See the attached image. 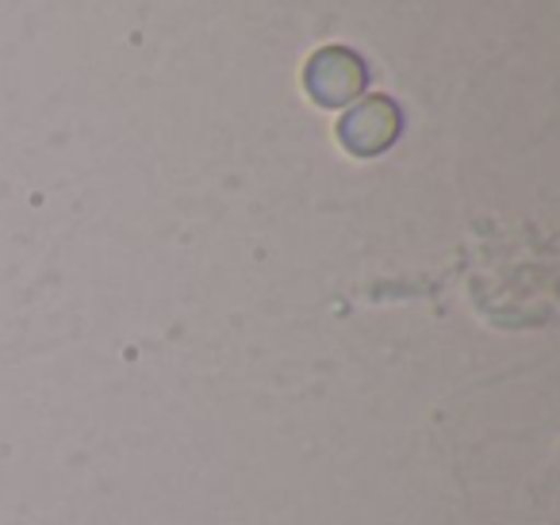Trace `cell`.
Segmentation results:
<instances>
[{
	"label": "cell",
	"mask_w": 560,
	"mask_h": 525,
	"mask_svg": "<svg viewBox=\"0 0 560 525\" xmlns=\"http://www.w3.org/2000/svg\"><path fill=\"white\" fill-rule=\"evenodd\" d=\"M338 135H342V147L358 158L381 154L396 142L399 135V108L384 96H373V101H361L358 108H350L338 124Z\"/></svg>",
	"instance_id": "2"
},
{
	"label": "cell",
	"mask_w": 560,
	"mask_h": 525,
	"mask_svg": "<svg viewBox=\"0 0 560 525\" xmlns=\"http://www.w3.org/2000/svg\"><path fill=\"white\" fill-rule=\"evenodd\" d=\"M365 81V62L353 50L327 47L307 62V93L327 108H346L350 101H358Z\"/></svg>",
	"instance_id": "1"
}]
</instances>
